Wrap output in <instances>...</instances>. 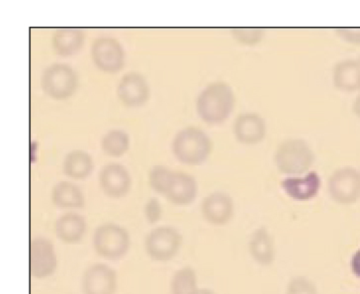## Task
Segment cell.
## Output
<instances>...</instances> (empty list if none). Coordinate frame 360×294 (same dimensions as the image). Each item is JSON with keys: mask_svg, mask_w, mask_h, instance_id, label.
Returning <instances> with one entry per match:
<instances>
[{"mask_svg": "<svg viewBox=\"0 0 360 294\" xmlns=\"http://www.w3.org/2000/svg\"><path fill=\"white\" fill-rule=\"evenodd\" d=\"M236 102V94L230 84L225 82H212L197 97V113L203 122L220 125L232 115Z\"/></svg>", "mask_w": 360, "mask_h": 294, "instance_id": "6da1fadb", "label": "cell"}, {"mask_svg": "<svg viewBox=\"0 0 360 294\" xmlns=\"http://www.w3.org/2000/svg\"><path fill=\"white\" fill-rule=\"evenodd\" d=\"M274 159L277 171L287 177H297L310 172L316 155L307 141L289 138L277 146Z\"/></svg>", "mask_w": 360, "mask_h": 294, "instance_id": "7a4b0ae2", "label": "cell"}, {"mask_svg": "<svg viewBox=\"0 0 360 294\" xmlns=\"http://www.w3.org/2000/svg\"><path fill=\"white\" fill-rule=\"evenodd\" d=\"M172 153L187 166H200L212 154L213 142L200 128L189 126L180 130L172 141Z\"/></svg>", "mask_w": 360, "mask_h": 294, "instance_id": "3957f363", "label": "cell"}, {"mask_svg": "<svg viewBox=\"0 0 360 294\" xmlns=\"http://www.w3.org/2000/svg\"><path fill=\"white\" fill-rule=\"evenodd\" d=\"M130 245L127 230L113 223L101 225L94 232V249L104 259L110 261L122 259L130 249Z\"/></svg>", "mask_w": 360, "mask_h": 294, "instance_id": "277c9868", "label": "cell"}, {"mask_svg": "<svg viewBox=\"0 0 360 294\" xmlns=\"http://www.w3.org/2000/svg\"><path fill=\"white\" fill-rule=\"evenodd\" d=\"M79 77L77 72L67 64L51 65L41 77L43 91L56 101L70 98L77 91Z\"/></svg>", "mask_w": 360, "mask_h": 294, "instance_id": "5b68a950", "label": "cell"}, {"mask_svg": "<svg viewBox=\"0 0 360 294\" xmlns=\"http://www.w3.org/2000/svg\"><path fill=\"white\" fill-rule=\"evenodd\" d=\"M328 194L335 203L352 205L360 199V171L352 167L338 169L328 182Z\"/></svg>", "mask_w": 360, "mask_h": 294, "instance_id": "8992f818", "label": "cell"}, {"mask_svg": "<svg viewBox=\"0 0 360 294\" xmlns=\"http://www.w3.org/2000/svg\"><path fill=\"white\" fill-rule=\"evenodd\" d=\"M184 238L179 231L170 226L155 228L146 238L148 256L158 262H169L179 254Z\"/></svg>", "mask_w": 360, "mask_h": 294, "instance_id": "52a82bcc", "label": "cell"}, {"mask_svg": "<svg viewBox=\"0 0 360 294\" xmlns=\"http://www.w3.org/2000/svg\"><path fill=\"white\" fill-rule=\"evenodd\" d=\"M90 55L96 67L109 74L118 72L125 65V50L115 38H97L91 45Z\"/></svg>", "mask_w": 360, "mask_h": 294, "instance_id": "ba28073f", "label": "cell"}, {"mask_svg": "<svg viewBox=\"0 0 360 294\" xmlns=\"http://www.w3.org/2000/svg\"><path fill=\"white\" fill-rule=\"evenodd\" d=\"M233 132L238 143L245 146L259 145L265 139L267 124L259 114L244 113L233 122Z\"/></svg>", "mask_w": 360, "mask_h": 294, "instance_id": "9c48e42d", "label": "cell"}, {"mask_svg": "<svg viewBox=\"0 0 360 294\" xmlns=\"http://www.w3.org/2000/svg\"><path fill=\"white\" fill-rule=\"evenodd\" d=\"M31 274L36 279H46L55 273L58 266L57 254L52 243L38 237L31 242Z\"/></svg>", "mask_w": 360, "mask_h": 294, "instance_id": "30bf717a", "label": "cell"}, {"mask_svg": "<svg viewBox=\"0 0 360 294\" xmlns=\"http://www.w3.org/2000/svg\"><path fill=\"white\" fill-rule=\"evenodd\" d=\"M201 212L209 224L225 226L232 221L235 215V203L229 194L217 191L204 198Z\"/></svg>", "mask_w": 360, "mask_h": 294, "instance_id": "8fae6325", "label": "cell"}, {"mask_svg": "<svg viewBox=\"0 0 360 294\" xmlns=\"http://www.w3.org/2000/svg\"><path fill=\"white\" fill-rule=\"evenodd\" d=\"M116 271L111 267L96 264L89 267L82 276V286L84 294H115Z\"/></svg>", "mask_w": 360, "mask_h": 294, "instance_id": "7c38bea8", "label": "cell"}, {"mask_svg": "<svg viewBox=\"0 0 360 294\" xmlns=\"http://www.w3.org/2000/svg\"><path fill=\"white\" fill-rule=\"evenodd\" d=\"M322 179L317 172H309L302 176L287 177L281 181V188L292 200L306 203L320 193Z\"/></svg>", "mask_w": 360, "mask_h": 294, "instance_id": "4fadbf2b", "label": "cell"}, {"mask_svg": "<svg viewBox=\"0 0 360 294\" xmlns=\"http://www.w3.org/2000/svg\"><path fill=\"white\" fill-rule=\"evenodd\" d=\"M150 87L142 75L130 72L123 75L119 82L117 94L125 106H143L150 98Z\"/></svg>", "mask_w": 360, "mask_h": 294, "instance_id": "5bb4252c", "label": "cell"}, {"mask_svg": "<svg viewBox=\"0 0 360 294\" xmlns=\"http://www.w3.org/2000/svg\"><path fill=\"white\" fill-rule=\"evenodd\" d=\"M99 184L106 196L121 198L130 191L132 179L125 167L113 162L104 166L99 172Z\"/></svg>", "mask_w": 360, "mask_h": 294, "instance_id": "9a60e30c", "label": "cell"}, {"mask_svg": "<svg viewBox=\"0 0 360 294\" xmlns=\"http://www.w3.org/2000/svg\"><path fill=\"white\" fill-rule=\"evenodd\" d=\"M198 194V184L191 174L172 171L165 196L175 205H189Z\"/></svg>", "mask_w": 360, "mask_h": 294, "instance_id": "2e32d148", "label": "cell"}, {"mask_svg": "<svg viewBox=\"0 0 360 294\" xmlns=\"http://www.w3.org/2000/svg\"><path fill=\"white\" fill-rule=\"evenodd\" d=\"M249 252L255 264L269 267L276 257V243L269 231L265 227L257 228L250 238Z\"/></svg>", "mask_w": 360, "mask_h": 294, "instance_id": "e0dca14e", "label": "cell"}, {"mask_svg": "<svg viewBox=\"0 0 360 294\" xmlns=\"http://www.w3.org/2000/svg\"><path fill=\"white\" fill-rule=\"evenodd\" d=\"M332 80L338 91H360V60H342L335 64L333 69Z\"/></svg>", "mask_w": 360, "mask_h": 294, "instance_id": "ac0fdd59", "label": "cell"}, {"mask_svg": "<svg viewBox=\"0 0 360 294\" xmlns=\"http://www.w3.org/2000/svg\"><path fill=\"white\" fill-rule=\"evenodd\" d=\"M85 33L79 28H60L53 33L52 47L60 57H70L82 50Z\"/></svg>", "mask_w": 360, "mask_h": 294, "instance_id": "d6986e66", "label": "cell"}, {"mask_svg": "<svg viewBox=\"0 0 360 294\" xmlns=\"http://www.w3.org/2000/svg\"><path fill=\"white\" fill-rule=\"evenodd\" d=\"M86 229V220L77 213H65L56 221V234L58 239L67 244L79 243L84 238Z\"/></svg>", "mask_w": 360, "mask_h": 294, "instance_id": "ffe728a7", "label": "cell"}, {"mask_svg": "<svg viewBox=\"0 0 360 294\" xmlns=\"http://www.w3.org/2000/svg\"><path fill=\"white\" fill-rule=\"evenodd\" d=\"M53 203L60 209H80L84 206V196L79 186L70 181H60L53 187Z\"/></svg>", "mask_w": 360, "mask_h": 294, "instance_id": "44dd1931", "label": "cell"}, {"mask_svg": "<svg viewBox=\"0 0 360 294\" xmlns=\"http://www.w3.org/2000/svg\"><path fill=\"white\" fill-rule=\"evenodd\" d=\"M63 169L65 176L74 179H84L90 176L94 169V159L89 153L75 150L65 155Z\"/></svg>", "mask_w": 360, "mask_h": 294, "instance_id": "7402d4cb", "label": "cell"}, {"mask_svg": "<svg viewBox=\"0 0 360 294\" xmlns=\"http://www.w3.org/2000/svg\"><path fill=\"white\" fill-rule=\"evenodd\" d=\"M198 289L197 274L191 267H181L172 276L170 283L172 294H194Z\"/></svg>", "mask_w": 360, "mask_h": 294, "instance_id": "603a6c76", "label": "cell"}, {"mask_svg": "<svg viewBox=\"0 0 360 294\" xmlns=\"http://www.w3.org/2000/svg\"><path fill=\"white\" fill-rule=\"evenodd\" d=\"M101 147L106 155L121 157L130 148V136L123 130L109 131L102 139Z\"/></svg>", "mask_w": 360, "mask_h": 294, "instance_id": "cb8c5ba5", "label": "cell"}, {"mask_svg": "<svg viewBox=\"0 0 360 294\" xmlns=\"http://www.w3.org/2000/svg\"><path fill=\"white\" fill-rule=\"evenodd\" d=\"M172 172L169 167L165 166L153 167L150 176H148V182H150V186H152L155 193L165 196Z\"/></svg>", "mask_w": 360, "mask_h": 294, "instance_id": "d4e9b609", "label": "cell"}, {"mask_svg": "<svg viewBox=\"0 0 360 294\" xmlns=\"http://www.w3.org/2000/svg\"><path fill=\"white\" fill-rule=\"evenodd\" d=\"M286 294H319L317 286L303 276L292 278L287 284Z\"/></svg>", "mask_w": 360, "mask_h": 294, "instance_id": "484cf974", "label": "cell"}, {"mask_svg": "<svg viewBox=\"0 0 360 294\" xmlns=\"http://www.w3.org/2000/svg\"><path fill=\"white\" fill-rule=\"evenodd\" d=\"M233 38L245 46H255L264 38V31L259 28H237L233 30Z\"/></svg>", "mask_w": 360, "mask_h": 294, "instance_id": "4316f807", "label": "cell"}, {"mask_svg": "<svg viewBox=\"0 0 360 294\" xmlns=\"http://www.w3.org/2000/svg\"><path fill=\"white\" fill-rule=\"evenodd\" d=\"M145 215L150 224L159 222L162 215V204L157 198H150L145 206Z\"/></svg>", "mask_w": 360, "mask_h": 294, "instance_id": "83f0119b", "label": "cell"}, {"mask_svg": "<svg viewBox=\"0 0 360 294\" xmlns=\"http://www.w3.org/2000/svg\"><path fill=\"white\" fill-rule=\"evenodd\" d=\"M339 37L352 45H360V27H345L338 29Z\"/></svg>", "mask_w": 360, "mask_h": 294, "instance_id": "f1b7e54d", "label": "cell"}, {"mask_svg": "<svg viewBox=\"0 0 360 294\" xmlns=\"http://www.w3.org/2000/svg\"><path fill=\"white\" fill-rule=\"evenodd\" d=\"M350 269L352 273L357 279H360V248L354 253L352 260H350Z\"/></svg>", "mask_w": 360, "mask_h": 294, "instance_id": "f546056e", "label": "cell"}, {"mask_svg": "<svg viewBox=\"0 0 360 294\" xmlns=\"http://www.w3.org/2000/svg\"><path fill=\"white\" fill-rule=\"evenodd\" d=\"M352 110H354V115L360 119V94L356 96V98L354 99Z\"/></svg>", "mask_w": 360, "mask_h": 294, "instance_id": "4dcf8cb0", "label": "cell"}, {"mask_svg": "<svg viewBox=\"0 0 360 294\" xmlns=\"http://www.w3.org/2000/svg\"><path fill=\"white\" fill-rule=\"evenodd\" d=\"M194 294H216V293H214V291L210 290V289L201 288V289H198V290H197L196 293Z\"/></svg>", "mask_w": 360, "mask_h": 294, "instance_id": "1f68e13d", "label": "cell"}]
</instances>
